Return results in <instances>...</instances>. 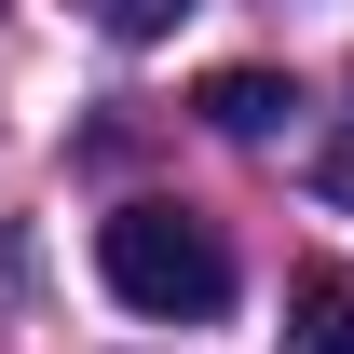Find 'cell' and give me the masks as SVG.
Masks as SVG:
<instances>
[{
    "mask_svg": "<svg viewBox=\"0 0 354 354\" xmlns=\"http://www.w3.org/2000/svg\"><path fill=\"white\" fill-rule=\"evenodd\" d=\"M95 272H109V300L150 313V327H205L232 300V245L191 205H109L95 218Z\"/></svg>",
    "mask_w": 354,
    "mask_h": 354,
    "instance_id": "cell-1",
    "label": "cell"
},
{
    "mask_svg": "<svg viewBox=\"0 0 354 354\" xmlns=\"http://www.w3.org/2000/svg\"><path fill=\"white\" fill-rule=\"evenodd\" d=\"M286 341L354 354V272H341V259H300V272H286Z\"/></svg>",
    "mask_w": 354,
    "mask_h": 354,
    "instance_id": "cell-2",
    "label": "cell"
},
{
    "mask_svg": "<svg viewBox=\"0 0 354 354\" xmlns=\"http://www.w3.org/2000/svg\"><path fill=\"white\" fill-rule=\"evenodd\" d=\"M191 109H205V123H218V136H272V123H286V109H300V95L272 82V68H218V82L191 95Z\"/></svg>",
    "mask_w": 354,
    "mask_h": 354,
    "instance_id": "cell-3",
    "label": "cell"
},
{
    "mask_svg": "<svg viewBox=\"0 0 354 354\" xmlns=\"http://www.w3.org/2000/svg\"><path fill=\"white\" fill-rule=\"evenodd\" d=\"M95 28H109V41H164L177 14H205V0H82Z\"/></svg>",
    "mask_w": 354,
    "mask_h": 354,
    "instance_id": "cell-4",
    "label": "cell"
},
{
    "mask_svg": "<svg viewBox=\"0 0 354 354\" xmlns=\"http://www.w3.org/2000/svg\"><path fill=\"white\" fill-rule=\"evenodd\" d=\"M313 191H327V205H341V218H354V109H341V123H327V150H313Z\"/></svg>",
    "mask_w": 354,
    "mask_h": 354,
    "instance_id": "cell-5",
    "label": "cell"
}]
</instances>
